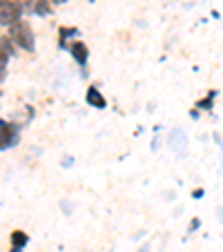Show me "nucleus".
Instances as JSON below:
<instances>
[{
  "instance_id": "obj_1",
  "label": "nucleus",
  "mask_w": 223,
  "mask_h": 252,
  "mask_svg": "<svg viewBox=\"0 0 223 252\" xmlns=\"http://www.w3.org/2000/svg\"><path fill=\"white\" fill-rule=\"evenodd\" d=\"M9 36H11V40H14L16 45H20L23 49H29V52L33 49L32 29H29V25L23 23V20H18V23L9 25Z\"/></svg>"
},
{
  "instance_id": "obj_2",
  "label": "nucleus",
  "mask_w": 223,
  "mask_h": 252,
  "mask_svg": "<svg viewBox=\"0 0 223 252\" xmlns=\"http://www.w3.org/2000/svg\"><path fill=\"white\" fill-rule=\"evenodd\" d=\"M18 18H20V7L18 5H14V2H9V5H5L2 7V11H0V23L2 25H14V23H18Z\"/></svg>"
},
{
  "instance_id": "obj_3",
  "label": "nucleus",
  "mask_w": 223,
  "mask_h": 252,
  "mask_svg": "<svg viewBox=\"0 0 223 252\" xmlns=\"http://www.w3.org/2000/svg\"><path fill=\"white\" fill-rule=\"evenodd\" d=\"M14 138H16L14 127L2 125V127H0V150H5V148H9V145H14Z\"/></svg>"
},
{
  "instance_id": "obj_4",
  "label": "nucleus",
  "mask_w": 223,
  "mask_h": 252,
  "mask_svg": "<svg viewBox=\"0 0 223 252\" xmlns=\"http://www.w3.org/2000/svg\"><path fill=\"white\" fill-rule=\"evenodd\" d=\"M87 103L90 105H94V107H105V98L103 96H100V92L96 90V87H90V90H87Z\"/></svg>"
},
{
  "instance_id": "obj_5",
  "label": "nucleus",
  "mask_w": 223,
  "mask_h": 252,
  "mask_svg": "<svg viewBox=\"0 0 223 252\" xmlns=\"http://www.w3.org/2000/svg\"><path fill=\"white\" fill-rule=\"evenodd\" d=\"M69 49H71V54H74V58H76V61L81 63V65L87 61V47H85V43H74Z\"/></svg>"
},
{
  "instance_id": "obj_6",
  "label": "nucleus",
  "mask_w": 223,
  "mask_h": 252,
  "mask_svg": "<svg viewBox=\"0 0 223 252\" xmlns=\"http://www.w3.org/2000/svg\"><path fill=\"white\" fill-rule=\"evenodd\" d=\"M11 243H14V248H23L25 243H27V234L20 232V230H16V232L11 234Z\"/></svg>"
},
{
  "instance_id": "obj_7",
  "label": "nucleus",
  "mask_w": 223,
  "mask_h": 252,
  "mask_svg": "<svg viewBox=\"0 0 223 252\" xmlns=\"http://www.w3.org/2000/svg\"><path fill=\"white\" fill-rule=\"evenodd\" d=\"M7 61H9V54L5 49L0 47V78H5V67H7Z\"/></svg>"
},
{
  "instance_id": "obj_8",
  "label": "nucleus",
  "mask_w": 223,
  "mask_h": 252,
  "mask_svg": "<svg viewBox=\"0 0 223 252\" xmlns=\"http://www.w3.org/2000/svg\"><path fill=\"white\" fill-rule=\"evenodd\" d=\"M36 11H38V14H47V11H49V5L45 2V0H38V5H36Z\"/></svg>"
},
{
  "instance_id": "obj_9",
  "label": "nucleus",
  "mask_w": 223,
  "mask_h": 252,
  "mask_svg": "<svg viewBox=\"0 0 223 252\" xmlns=\"http://www.w3.org/2000/svg\"><path fill=\"white\" fill-rule=\"evenodd\" d=\"M5 5H9V0H0V7H5Z\"/></svg>"
},
{
  "instance_id": "obj_10",
  "label": "nucleus",
  "mask_w": 223,
  "mask_h": 252,
  "mask_svg": "<svg viewBox=\"0 0 223 252\" xmlns=\"http://www.w3.org/2000/svg\"><path fill=\"white\" fill-rule=\"evenodd\" d=\"M2 125H5V123H2V121H0V127H2Z\"/></svg>"
}]
</instances>
